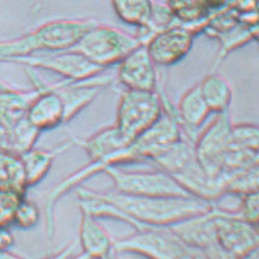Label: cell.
Instances as JSON below:
<instances>
[{
	"mask_svg": "<svg viewBox=\"0 0 259 259\" xmlns=\"http://www.w3.org/2000/svg\"><path fill=\"white\" fill-rule=\"evenodd\" d=\"M25 71L33 87L40 89V93L29 105L26 114L27 119L40 132L51 131L65 124V105L53 84L44 82L34 68L25 67Z\"/></svg>",
	"mask_w": 259,
	"mask_h": 259,
	"instance_id": "30bf717a",
	"label": "cell"
},
{
	"mask_svg": "<svg viewBox=\"0 0 259 259\" xmlns=\"http://www.w3.org/2000/svg\"><path fill=\"white\" fill-rule=\"evenodd\" d=\"M176 108L184 137L194 141L190 135L202 126L212 113L208 105L204 101L198 83L184 93Z\"/></svg>",
	"mask_w": 259,
	"mask_h": 259,
	"instance_id": "5bb4252c",
	"label": "cell"
},
{
	"mask_svg": "<svg viewBox=\"0 0 259 259\" xmlns=\"http://www.w3.org/2000/svg\"><path fill=\"white\" fill-rule=\"evenodd\" d=\"M73 145L76 144L72 138L70 141H66L53 150H37L33 147L29 151L20 155L23 168H25L27 186L31 188L40 183L48 176L57 156L67 151Z\"/></svg>",
	"mask_w": 259,
	"mask_h": 259,
	"instance_id": "e0dca14e",
	"label": "cell"
},
{
	"mask_svg": "<svg viewBox=\"0 0 259 259\" xmlns=\"http://www.w3.org/2000/svg\"><path fill=\"white\" fill-rule=\"evenodd\" d=\"M117 253H132L146 259H186L190 249L168 228L149 227L124 239L114 240Z\"/></svg>",
	"mask_w": 259,
	"mask_h": 259,
	"instance_id": "5b68a950",
	"label": "cell"
},
{
	"mask_svg": "<svg viewBox=\"0 0 259 259\" xmlns=\"http://www.w3.org/2000/svg\"><path fill=\"white\" fill-rule=\"evenodd\" d=\"M11 235L8 234L4 229L0 228V249L7 248L11 245Z\"/></svg>",
	"mask_w": 259,
	"mask_h": 259,
	"instance_id": "f546056e",
	"label": "cell"
},
{
	"mask_svg": "<svg viewBox=\"0 0 259 259\" xmlns=\"http://www.w3.org/2000/svg\"><path fill=\"white\" fill-rule=\"evenodd\" d=\"M101 259H118V253H117L116 251H111L110 253H107L106 255H104Z\"/></svg>",
	"mask_w": 259,
	"mask_h": 259,
	"instance_id": "d6a6232c",
	"label": "cell"
},
{
	"mask_svg": "<svg viewBox=\"0 0 259 259\" xmlns=\"http://www.w3.org/2000/svg\"><path fill=\"white\" fill-rule=\"evenodd\" d=\"M27 188L25 168L20 155L0 150V192L23 196Z\"/></svg>",
	"mask_w": 259,
	"mask_h": 259,
	"instance_id": "44dd1931",
	"label": "cell"
},
{
	"mask_svg": "<svg viewBox=\"0 0 259 259\" xmlns=\"http://www.w3.org/2000/svg\"><path fill=\"white\" fill-rule=\"evenodd\" d=\"M214 207L208 212L200 213L178 222L168 227V229L190 251L204 249L214 245L218 242L214 224Z\"/></svg>",
	"mask_w": 259,
	"mask_h": 259,
	"instance_id": "4fadbf2b",
	"label": "cell"
},
{
	"mask_svg": "<svg viewBox=\"0 0 259 259\" xmlns=\"http://www.w3.org/2000/svg\"><path fill=\"white\" fill-rule=\"evenodd\" d=\"M180 25L189 27L192 32H203L213 9L208 0H165Z\"/></svg>",
	"mask_w": 259,
	"mask_h": 259,
	"instance_id": "ac0fdd59",
	"label": "cell"
},
{
	"mask_svg": "<svg viewBox=\"0 0 259 259\" xmlns=\"http://www.w3.org/2000/svg\"><path fill=\"white\" fill-rule=\"evenodd\" d=\"M39 217H40V213L35 202L21 197L14 209L13 222L16 227L21 229H29L37 224Z\"/></svg>",
	"mask_w": 259,
	"mask_h": 259,
	"instance_id": "4316f807",
	"label": "cell"
},
{
	"mask_svg": "<svg viewBox=\"0 0 259 259\" xmlns=\"http://www.w3.org/2000/svg\"><path fill=\"white\" fill-rule=\"evenodd\" d=\"M251 31H252L253 39H255V40L259 41V23L258 25H255L254 27H251Z\"/></svg>",
	"mask_w": 259,
	"mask_h": 259,
	"instance_id": "1f68e13d",
	"label": "cell"
},
{
	"mask_svg": "<svg viewBox=\"0 0 259 259\" xmlns=\"http://www.w3.org/2000/svg\"><path fill=\"white\" fill-rule=\"evenodd\" d=\"M117 66V79L125 89L158 90V66L144 44L128 54Z\"/></svg>",
	"mask_w": 259,
	"mask_h": 259,
	"instance_id": "7c38bea8",
	"label": "cell"
},
{
	"mask_svg": "<svg viewBox=\"0 0 259 259\" xmlns=\"http://www.w3.org/2000/svg\"><path fill=\"white\" fill-rule=\"evenodd\" d=\"M79 245L89 259H101L114 249V240L98 218L82 212L79 224Z\"/></svg>",
	"mask_w": 259,
	"mask_h": 259,
	"instance_id": "9a60e30c",
	"label": "cell"
},
{
	"mask_svg": "<svg viewBox=\"0 0 259 259\" xmlns=\"http://www.w3.org/2000/svg\"><path fill=\"white\" fill-rule=\"evenodd\" d=\"M237 259H259V243L254 247H252L249 251L243 253V254Z\"/></svg>",
	"mask_w": 259,
	"mask_h": 259,
	"instance_id": "4dcf8cb0",
	"label": "cell"
},
{
	"mask_svg": "<svg viewBox=\"0 0 259 259\" xmlns=\"http://www.w3.org/2000/svg\"><path fill=\"white\" fill-rule=\"evenodd\" d=\"M96 23L95 19H60L45 22L19 38L0 41V61L38 54L72 50Z\"/></svg>",
	"mask_w": 259,
	"mask_h": 259,
	"instance_id": "7a4b0ae2",
	"label": "cell"
},
{
	"mask_svg": "<svg viewBox=\"0 0 259 259\" xmlns=\"http://www.w3.org/2000/svg\"><path fill=\"white\" fill-rule=\"evenodd\" d=\"M93 194L82 201L83 212L95 218L117 219L135 230L168 228L192 215L208 212L215 206L192 196H134L116 190Z\"/></svg>",
	"mask_w": 259,
	"mask_h": 259,
	"instance_id": "6da1fadb",
	"label": "cell"
},
{
	"mask_svg": "<svg viewBox=\"0 0 259 259\" xmlns=\"http://www.w3.org/2000/svg\"><path fill=\"white\" fill-rule=\"evenodd\" d=\"M195 35L189 27L177 23L155 33L144 45L158 67H169L188 56Z\"/></svg>",
	"mask_w": 259,
	"mask_h": 259,
	"instance_id": "8fae6325",
	"label": "cell"
},
{
	"mask_svg": "<svg viewBox=\"0 0 259 259\" xmlns=\"http://www.w3.org/2000/svg\"><path fill=\"white\" fill-rule=\"evenodd\" d=\"M215 38L219 41V51L215 60V65H218L231 51L236 50L237 48L243 47V45L248 43L251 39H253V35L251 27H248L242 22H239L233 28L221 33Z\"/></svg>",
	"mask_w": 259,
	"mask_h": 259,
	"instance_id": "cb8c5ba5",
	"label": "cell"
},
{
	"mask_svg": "<svg viewBox=\"0 0 259 259\" xmlns=\"http://www.w3.org/2000/svg\"><path fill=\"white\" fill-rule=\"evenodd\" d=\"M41 132L27 119V117L17 122L8 131L9 151L22 155L34 147Z\"/></svg>",
	"mask_w": 259,
	"mask_h": 259,
	"instance_id": "603a6c76",
	"label": "cell"
},
{
	"mask_svg": "<svg viewBox=\"0 0 259 259\" xmlns=\"http://www.w3.org/2000/svg\"><path fill=\"white\" fill-rule=\"evenodd\" d=\"M111 5L120 21L141 28L151 20L155 0H111Z\"/></svg>",
	"mask_w": 259,
	"mask_h": 259,
	"instance_id": "7402d4cb",
	"label": "cell"
},
{
	"mask_svg": "<svg viewBox=\"0 0 259 259\" xmlns=\"http://www.w3.org/2000/svg\"><path fill=\"white\" fill-rule=\"evenodd\" d=\"M240 198V206L236 212L246 221L255 225L259 224V190L249 192Z\"/></svg>",
	"mask_w": 259,
	"mask_h": 259,
	"instance_id": "83f0119b",
	"label": "cell"
},
{
	"mask_svg": "<svg viewBox=\"0 0 259 259\" xmlns=\"http://www.w3.org/2000/svg\"><path fill=\"white\" fill-rule=\"evenodd\" d=\"M186 259H192V257H191V255H190V257H189V258H186Z\"/></svg>",
	"mask_w": 259,
	"mask_h": 259,
	"instance_id": "836d02e7",
	"label": "cell"
},
{
	"mask_svg": "<svg viewBox=\"0 0 259 259\" xmlns=\"http://www.w3.org/2000/svg\"><path fill=\"white\" fill-rule=\"evenodd\" d=\"M196 159L194 141L183 137L153 159L151 164L155 165L157 169L163 170L171 177H176Z\"/></svg>",
	"mask_w": 259,
	"mask_h": 259,
	"instance_id": "d6986e66",
	"label": "cell"
},
{
	"mask_svg": "<svg viewBox=\"0 0 259 259\" xmlns=\"http://www.w3.org/2000/svg\"><path fill=\"white\" fill-rule=\"evenodd\" d=\"M163 112V96L158 90L125 89L119 98L114 125L133 141L151 128Z\"/></svg>",
	"mask_w": 259,
	"mask_h": 259,
	"instance_id": "3957f363",
	"label": "cell"
},
{
	"mask_svg": "<svg viewBox=\"0 0 259 259\" xmlns=\"http://www.w3.org/2000/svg\"><path fill=\"white\" fill-rule=\"evenodd\" d=\"M139 45L140 40L134 34L117 27L96 23L72 50L78 51L89 61L106 70L110 66L118 65Z\"/></svg>",
	"mask_w": 259,
	"mask_h": 259,
	"instance_id": "277c9868",
	"label": "cell"
},
{
	"mask_svg": "<svg viewBox=\"0 0 259 259\" xmlns=\"http://www.w3.org/2000/svg\"><path fill=\"white\" fill-rule=\"evenodd\" d=\"M217 240L223 248L239 258L259 243L257 225L246 221L236 210L214 207Z\"/></svg>",
	"mask_w": 259,
	"mask_h": 259,
	"instance_id": "9c48e42d",
	"label": "cell"
},
{
	"mask_svg": "<svg viewBox=\"0 0 259 259\" xmlns=\"http://www.w3.org/2000/svg\"><path fill=\"white\" fill-rule=\"evenodd\" d=\"M102 173L112 180L113 190L123 194L134 196H191L170 174L157 168L151 171H126L119 167H108Z\"/></svg>",
	"mask_w": 259,
	"mask_h": 259,
	"instance_id": "8992f818",
	"label": "cell"
},
{
	"mask_svg": "<svg viewBox=\"0 0 259 259\" xmlns=\"http://www.w3.org/2000/svg\"><path fill=\"white\" fill-rule=\"evenodd\" d=\"M5 62L17 63L23 67L34 68V70L40 68V70L54 72L63 77V79L73 80V82L89 79L105 71L104 68L89 61L85 56L76 50L50 54H32V55L9 59Z\"/></svg>",
	"mask_w": 259,
	"mask_h": 259,
	"instance_id": "ba28073f",
	"label": "cell"
},
{
	"mask_svg": "<svg viewBox=\"0 0 259 259\" xmlns=\"http://www.w3.org/2000/svg\"><path fill=\"white\" fill-rule=\"evenodd\" d=\"M202 96L212 113H224L230 111L233 102V87L224 76L210 73L198 83Z\"/></svg>",
	"mask_w": 259,
	"mask_h": 259,
	"instance_id": "ffe728a7",
	"label": "cell"
},
{
	"mask_svg": "<svg viewBox=\"0 0 259 259\" xmlns=\"http://www.w3.org/2000/svg\"><path fill=\"white\" fill-rule=\"evenodd\" d=\"M233 139L235 145L252 153L257 163V157L259 156V125L251 123L234 124Z\"/></svg>",
	"mask_w": 259,
	"mask_h": 259,
	"instance_id": "484cf974",
	"label": "cell"
},
{
	"mask_svg": "<svg viewBox=\"0 0 259 259\" xmlns=\"http://www.w3.org/2000/svg\"><path fill=\"white\" fill-rule=\"evenodd\" d=\"M210 7H212L213 10H218V9L231 7V5L235 4L237 0H208Z\"/></svg>",
	"mask_w": 259,
	"mask_h": 259,
	"instance_id": "f1b7e54d",
	"label": "cell"
},
{
	"mask_svg": "<svg viewBox=\"0 0 259 259\" xmlns=\"http://www.w3.org/2000/svg\"><path fill=\"white\" fill-rule=\"evenodd\" d=\"M233 128L230 111L218 113L195 139L194 147L198 163L212 176H223L225 158L234 145Z\"/></svg>",
	"mask_w": 259,
	"mask_h": 259,
	"instance_id": "52a82bcc",
	"label": "cell"
},
{
	"mask_svg": "<svg viewBox=\"0 0 259 259\" xmlns=\"http://www.w3.org/2000/svg\"><path fill=\"white\" fill-rule=\"evenodd\" d=\"M227 180V195L245 196L249 192L259 190V164L242 169L225 178Z\"/></svg>",
	"mask_w": 259,
	"mask_h": 259,
	"instance_id": "d4e9b609",
	"label": "cell"
},
{
	"mask_svg": "<svg viewBox=\"0 0 259 259\" xmlns=\"http://www.w3.org/2000/svg\"><path fill=\"white\" fill-rule=\"evenodd\" d=\"M40 93V89L32 90L13 89L0 82V125L7 131L25 118L29 105L35 96Z\"/></svg>",
	"mask_w": 259,
	"mask_h": 259,
	"instance_id": "2e32d148",
	"label": "cell"
}]
</instances>
